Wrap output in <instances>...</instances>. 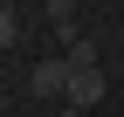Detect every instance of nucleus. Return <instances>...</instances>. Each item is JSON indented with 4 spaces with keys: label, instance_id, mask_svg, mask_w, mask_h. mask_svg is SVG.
<instances>
[{
    "label": "nucleus",
    "instance_id": "1",
    "mask_svg": "<svg viewBox=\"0 0 124 117\" xmlns=\"http://www.w3.org/2000/svg\"><path fill=\"white\" fill-rule=\"evenodd\" d=\"M69 76H76V69L62 62V55H55V62H35V69H28V96H35V103H69Z\"/></svg>",
    "mask_w": 124,
    "mask_h": 117
},
{
    "label": "nucleus",
    "instance_id": "2",
    "mask_svg": "<svg viewBox=\"0 0 124 117\" xmlns=\"http://www.w3.org/2000/svg\"><path fill=\"white\" fill-rule=\"evenodd\" d=\"M103 103V69H76V76H69V110H97Z\"/></svg>",
    "mask_w": 124,
    "mask_h": 117
},
{
    "label": "nucleus",
    "instance_id": "3",
    "mask_svg": "<svg viewBox=\"0 0 124 117\" xmlns=\"http://www.w3.org/2000/svg\"><path fill=\"white\" fill-rule=\"evenodd\" d=\"M62 62H69V69H97V41H90V35H69Z\"/></svg>",
    "mask_w": 124,
    "mask_h": 117
},
{
    "label": "nucleus",
    "instance_id": "4",
    "mask_svg": "<svg viewBox=\"0 0 124 117\" xmlns=\"http://www.w3.org/2000/svg\"><path fill=\"white\" fill-rule=\"evenodd\" d=\"M41 7H48V21L62 28V35H76V0H41Z\"/></svg>",
    "mask_w": 124,
    "mask_h": 117
},
{
    "label": "nucleus",
    "instance_id": "5",
    "mask_svg": "<svg viewBox=\"0 0 124 117\" xmlns=\"http://www.w3.org/2000/svg\"><path fill=\"white\" fill-rule=\"evenodd\" d=\"M14 41H21V21H14V14L0 7V48H14Z\"/></svg>",
    "mask_w": 124,
    "mask_h": 117
},
{
    "label": "nucleus",
    "instance_id": "6",
    "mask_svg": "<svg viewBox=\"0 0 124 117\" xmlns=\"http://www.w3.org/2000/svg\"><path fill=\"white\" fill-rule=\"evenodd\" d=\"M0 117H7V110H0Z\"/></svg>",
    "mask_w": 124,
    "mask_h": 117
}]
</instances>
